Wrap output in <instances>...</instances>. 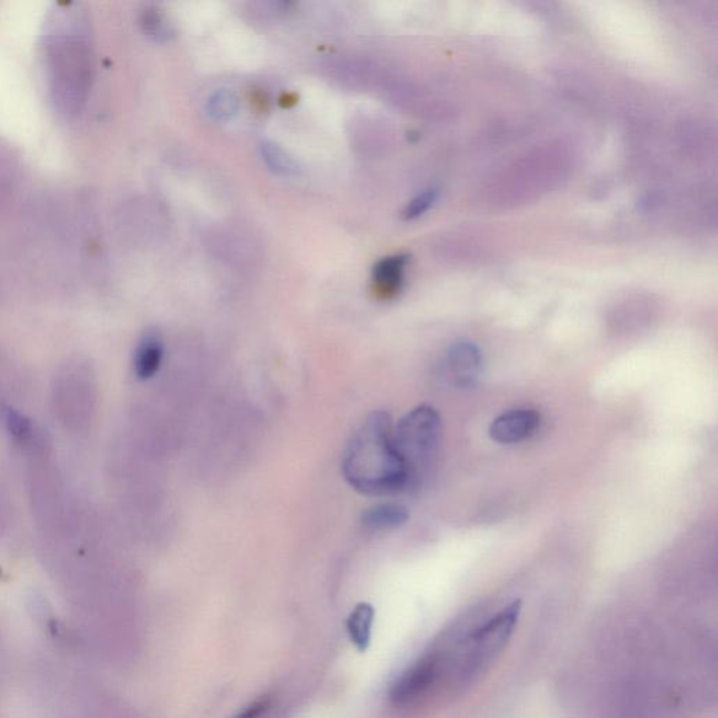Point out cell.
<instances>
[{
  "instance_id": "obj_1",
  "label": "cell",
  "mask_w": 718,
  "mask_h": 718,
  "mask_svg": "<svg viewBox=\"0 0 718 718\" xmlns=\"http://www.w3.org/2000/svg\"><path fill=\"white\" fill-rule=\"evenodd\" d=\"M392 418L375 411L348 441L341 470L353 490L369 497H389L411 483L403 459L395 445Z\"/></svg>"
},
{
  "instance_id": "obj_2",
  "label": "cell",
  "mask_w": 718,
  "mask_h": 718,
  "mask_svg": "<svg viewBox=\"0 0 718 718\" xmlns=\"http://www.w3.org/2000/svg\"><path fill=\"white\" fill-rule=\"evenodd\" d=\"M441 433V416L428 405L418 406L407 412L398 426H395V445L400 458L403 459L411 481L436 455Z\"/></svg>"
},
{
  "instance_id": "obj_3",
  "label": "cell",
  "mask_w": 718,
  "mask_h": 718,
  "mask_svg": "<svg viewBox=\"0 0 718 718\" xmlns=\"http://www.w3.org/2000/svg\"><path fill=\"white\" fill-rule=\"evenodd\" d=\"M522 602L513 601L477 626L465 641V656L459 675L473 679L496 660L510 641L521 616Z\"/></svg>"
},
{
  "instance_id": "obj_4",
  "label": "cell",
  "mask_w": 718,
  "mask_h": 718,
  "mask_svg": "<svg viewBox=\"0 0 718 718\" xmlns=\"http://www.w3.org/2000/svg\"><path fill=\"white\" fill-rule=\"evenodd\" d=\"M439 656L437 652L427 654L420 660L400 675L390 689V700L396 706L415 704L422 698L436 684L439 672Z\"/></svg>"
},
{
  "instance_id": "obj_5",
  "label": "cell",
  "mask_w": 718,
  "mask_h": 718,
  "mask_svg": "<svg viewBox=\"0 0 718 718\" xmlns=\"http://www.w3.org/2000/svg\"><path fill=\"white\" fill-rule=\"evenodd\" d=\"M540 425V416L533 410L518 409L503 412L491 422L489 436L492 441L513 445L532 436Z\"/></svg>"
},
{
  "instance_id": "obj_6",
  "label": "cell",
  "mask_w": 718,
  "mask_h": 718,
  "mask_svg": "<svg viewBox=\"0 0 718 718\" xmlns=\"http://www.w3.org/2000/svg\"><path fill=\"white\" fill-rule=\"evenodd\" d=\"M447 363L455 383L460 388H471L479 379L483 358L473 342L460 341L449 348Z\"/></svg>"
},
{
  "instance_id": "obj_7",
  "label": "cell",
  "mask_w": 718,
  "mask_h": 718,
  "mask_svg": "<svg viewBox=\"0 0 718 718\" xmlns=\"http://www.w3.org/2000/svg\"><path fill=\"white\" fill-rule=\"evenodd\" d=\"M409 510L401 503L382 502L362 513V527L371 532H385L403 527L409 521Z\"/></svg>"
},
{
  "instance_id": "obj_8",
  "label": "cell",
  "mask_w": 718,
  "mask_h": 718,
  "mask_svg": "<svg viewBox=\"0 0 718 718\" xmlns=\"http://www.w3.org/2000/svg\"><path fill=\"white\" fill-rule=\"evenodd\" d=\"M407 261H409L407 256L400 255L388 257V259H383L375 266V291L380 298H392L400 291Z\"/></svg>"
},
{
  "instance_id": "obj_9",
  "label": "cell",
  "mask_w": 718,
  "mask_h": 718,
  "mask_svg": "<svg viewBox=\"0 0 718 718\" xmlns=\"http://www.w3.org/2000/svg\"><path fill=\"white\" fill-rule=\"evenodd\" d=\"M164 357V346L158 333H148L137 347L133 368L141 380L151 379L158 373Z\"/></svg>"
},
{
  "instance_id": "obj_10",
  "label": "cell",
  "mask_w": 718,
  "mask_h": 718,
  "mask_svg": "<svg viewBox=\"0 0 718 718\" xmlns=\"http://www.w3.org/2000/svg\"><path fill=\"white\" fill-rule=\"evenodd\" d=\"M375 610L369 604H359L347 620L348 634L359 651H366L371 641Z\"/></svg>"
},
{
  "instance_id": "obj_11",
  "label": "cell",
  "mask_w": 718,
  "mask_h": 718,
  "mask_svg": "<svg viewBox=\"0 0 718 718\" xmlns=\"http://www.w3.org/2000/svg\"><path fill=\"white\" fill-rule=\"evenodd\" d=\"M262 157H265L270 169L275 170L278 174L291 176L298 173L299 169L295 160L275 143H262Z\"/></svg>"
},
{
  "instance_id": "obj_12",
  "label": "cell",
  "mask_w": 718,
  "mask_h": 718,
  "mask_svg": "<svg viewBox=\"0 0 718 718\" xmlns=\"http://www.w3.org/2000/svg\"><path fill=\"white\" fill-rule=\"evenodd\" d=\"M239 101L233 93L219 92L209 100L208 110L218 120H227L238 112Z\"/></svg>"
},
{
  "instance_id": "obj_13",
  "label": "cell",
  "mask_w": 718,
  "mask_h": 718,
  "mask_svg": "<svg viewBox=\"0 0 718 718\" xmlns=\"http://www.w3.org/2000/svg\"><path fill=\"white\" fill-rule=\"evenodd\" d=\"M437 201V191H426L425 195L418 196L406 208L405 218L412 219L422 216Z\"/></svg>"
},
{
  "instance_id": "obj_14",
  "label": "cell",
  "mask_w": 718,
  "mask_h": 718,
  "mask_svg": "<svg viewBox=\"0 0 718 718\" xmlns=\"http://www.w3.org/2000/svg\"><path fill=\"white\" fill-rule=\"evenodd\" d=\"M268 707H270V701L267 699L256 701L236 718H260L268 710Z\"/></svg>"
}]
</instances>
